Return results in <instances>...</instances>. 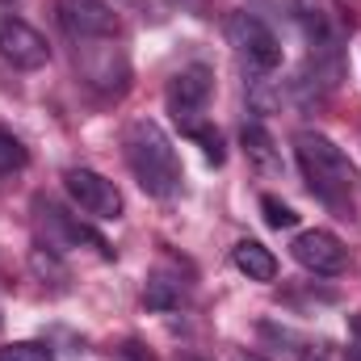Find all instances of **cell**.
<instances>
[{
	"mask_svg": "<svg viewBox=\"0 0 361 361\" xmlns=\"http://www.w3.org/2000/svg\"><path fill=\"white\" fill-rule=\"evenodd\" d=\"M122 156L130 164L135 180L143 185V193L152 197H173L180 189V160H177V147L173 139L160 130V122L152 118H135L122 135Z\"/></svg>",
	"mask_w": 361,
	"mask_h": 361,
	"instance_id": "cell-1",
	"label": "cell"
},
{
	"mask_svg": "<svg viewBox=\"0 0 361 361\" xmlns=\"http://www.w3.org/2000/svg\"><path fill=\"white\" fill-rule=\"evenodd\" d=\"M294 156H298V169L307 185L328 202V206H349L353 202V185H357V169L353 160L319 130H298L294 139Z\"/></svg>",
	"mask_w": 361,
	"mask_h": 361,
	"instance_id": "cell-2",
	"label": "cell"
},
{
	"mask_svg": "<svg viewBox=\"0 0 361 361\" xmlns=\"http://www.w3.org/2000/svg\"><path fill=\"white\" fill-rule=\"evenodd\" d=\"M76 68H80V80L101 97H122L130 89V63L109 38H80L76 42Z\"/></svg>",
	"mask_w": 361,
	"mask_h": 361,
	"instance_id": "cell-3",
	"label": "cell"
},
{
	"mask_svg": "<svg viewBox=\"0 0 361 361\" xmlns=\"http://www.w3.org/2000/svg\"><path fill=\"white\" fill-rule=\"evenodd\" d=\"M227 38H231V47L240 51V59H244L257 76L277 72V63H281V42H277V34H273L257 13H231V17H227Z\"/></svg>",
	"mask_w": 361,
	"mask_h": 361,
	"instance_id": "cell-4",
	"label": "cell"
},
{
	"mask_svg": "<svg viewBox=\"0 0 361 361\" xmlns=\"http://www.w3.org/2000/svg\"><path fill=\"white\" fill-rule=\"evenodd\" d=\"M210 92H214V72L206 63H189V68H180L177 76L169 80L164 101H169V114L177 118V126L185 135L202 126V114L210 105Z\"/></svg>",
	"mask_w": 361,
	"mask_h": 361,
	"instance_id": "cell-5",
	"label": "cell"
},
{
	"mask_svg": "<svg viewBox=\"0 0 361 361\" xmlns=\"http://www.w3.org/2000/svg\"><path fill=\"white\" fill-rule=\"evenodd\" d=\"M63 189L92 219H122V193H118V185L109 177H101L92 169H68L63 173Z\"/></svg>",
	"mask_w": 361,
	"mask_h": 361,
	"instance_id": "cell-6",
	"label": "cell"
},
{
	"mask_svg": "<svg viewBox=\"0 0 361 361\" xmlns=\"http://www.w3.org/2000/svg\"><path fill=\"white\" fill-rule=\"evenodd\" d=\"M0 59L13 63V68H21V72H34V68H47L51 47H47V38H42L34 25H25L21 17L0 13Z\"/></svg>",
	"mask_w": 361,
	"mask_h": 361,
	"instance_id": "cell-7",
	"label": "cell"
},
{
	"mask_svg": "<svg viewBox=\"0 0 361 361\" xmlns=\"http://www.w3.org/2000/svg\"><path fill=\"white\" fill-rule=\"evenodd\" d=\"M290 257L307 273H315V277H336V273H345V265H349V248L332 231H319V227L298 231L294 244H290Z\"/></svg>",
	"mask_w": 361,
	"mask_h": 361,
	"instance_id": "cell-8",
	"label": "cell"
},
{
	"mask_svg": "<svg viewBox=\"0 0 361 361\" xmlns=\"http://www.w3.org/2000/svg\"><path fill=\"white\" fill-rule=\"evenodd\" d=\"M59 25L68 30L72 42L80 38H114L118 34V13L105 0H59Z\"/></svg>",
	"mask_w": 361,
	"mask_h": 361,
	"instance_id": "cell-9",
	"label": "cell"
},
{
	"mask_svg": "<svg viewBox=\"0 0 361 361\" xmlns=\"http://www.w3.org/2000/svg\"><path fill=\"white\" fill-rule=\"evenodd\" d=\"M38 214H42V227L59 240V244H68V248H80V244H89V248H97L101 257H114V248L92 231V227H85L80 219H72L63 206H55V202H38Z\"/></svg>",
	"mask_w": 361,
	"mask_h": 361,
	"instance_id": "cell-10",
	"label": "cell"
},
{
	"mask_svg": "<svg viewBox=\"0 0 361 361\" xmlns=\"http://www.w3.org/2000/svg\"><path fill=\"white\" fill-rule=\"evenodd\" d=\"M231 261H235V269L244 273L248 281H273L277 277V257L261 240H240L235 252H231Z\"/></svg>",
	"mask_w": 361,
	"mask_h": 361,
	"instance_id": "cell-11",
	"label": "cell"
},
{
	"mask_svg": "<svg viewBox=\"0 0 361 361\" xmlns=\"http://www.w3.org/2000/svg\"><path fill=\"white\" fill-rule=\"evenodd\" d=\"M240 143H244L248 160H252L261 173H269V177H277V173H281V152H277L273 135L261 126V122H248V126H244V135H240Z\"/></svg>",
	"mask_w": 361,
	"mask_h": 361,
	"instance_id": "cell-12",
	"label": "cell"
},
{
	"mask_svg": "<svg viewBox=\"0 0 361 361\" xmlns=\"http://www.w3.org/2000/svg\"><path fill=\"white\" fill-rule=\"evenodd\" d=\"M180 298H185V281H180L177 273H164L156 269L147 277V290H143V302L152 307V311H173L180 307Z\"/></svg>",
	"mask_w": 361,
	"mask_h": 361,
	"instance_id": "cell-13",
	"label": "cell"
},
{
	"mask_svg": "<svg viewBox=\"0 0 361 361\" xmlns=\"http://www.w3.org/2000/svg\"><path fill=\"white\" fill-rule=\"evenodd\" d=\"M25 164H30L25 143H21L13 130H0V177H8V173H17V169H25Z\"/></svg>",
	"mask_w": 361,
	"mask_h": 361,
	"instance_id": "cell-14",
	"label": "cell"
},
{
	"mask_svg": "<svg viewBox=\"0 0 361 361\" xmlns=\"http://www.w3.org/2000/svg\"><path fill=\"white\" fill-rule=\"evenodd\" d=\"M261 210H265V223H269L273 231H286V227H294V223H298V214H294L281 197H273V193L261 197Z\"/></svg>",
	"mask_w": 361,
	"mask_h": 361,
	"instance_id": "cell-15",
	"label": "cell"
},
{
	"mask_svg": "<svg viewBox=\"0 0 361 361\" xmlns=\"http://www.w3.org/2000/svg\"><path fill=\"white\" fill-rule=\"evenodd\" d=\"M0 361H55L47 345L38 341H17V345H4L0 349Z\"/></svg>",
	"mask_w": 361,
	"mask_h": 361,
	"instance_id": "cell-16",
	"label": "cell"
},
{
	"mask_svg": "<svg viewBox=\"0 0 361 361\" xmlns=\"http://www.w3.org/2000/svg\"><path fill=\"white\" fill-rule=\"evenodd\" d=\"M189 139H197V143H202V152H206V160H210V164H223V139H219V130L197 126V130H189Z\"/></svg>",
	"mask_w": 361,
	"mask_h": 361,
	"instance_id": "cell-17",
	"label": "cell"
},
{
	"mask_svg": "<svg viewBox=\"0 0 361 361\" xmlns=\"http://www.w3.org/2000/svg\"><path fill=\"white\" fill-rule=\"evenodd\" d=\"M349 361H361V315L349 319Z\"/></svg>",
	"mask_w": 361,
	"mask_h": 361,
	"instance_id": "cell-18",
	"label": "cell"
},
{
	"mask_svg": "<svg viewBox=\"0 0 361 361\" xmlns=\"http://www.w3.org/2000/svg\"><path fill=\"white\" fill-rule=\"evenodd\" d=\"M302 361H328V345H311V349L302 353Z\"/></svg>",
	"mask_w": 361,
	"mask_h": 361,
	"instance_id": "cell-19",
	"label": "cell"
},
{
	"mask_svg": "<svg viewBox=\"0 0 361 361\" xmlns=\"http://www.w3.org/2000/svg\"><path fill=\"white\" fill-rule=\"evenodd\" d=\"M235 361H265V357H252V353H240Z\"/></svg>",
	"mask_w": 361,
	"mask_h": 361,
	"instance_id": "cell-20",
	"label": "cell"
},
{
	"mask_svg": "<svg viewBox=\"0 0 361 361\" xmlns=\"http://www.w3.org/2000/svg\"><path fill=\"white\" fill-rule=\"evenodd\" d=\"M180 361H193V357H180Z\"/></svg>",
	"mask_w": 361,
	"mask_h": 361,
	"instance_id": "cell-21",
	"label": "cell"
}]
</instances>
